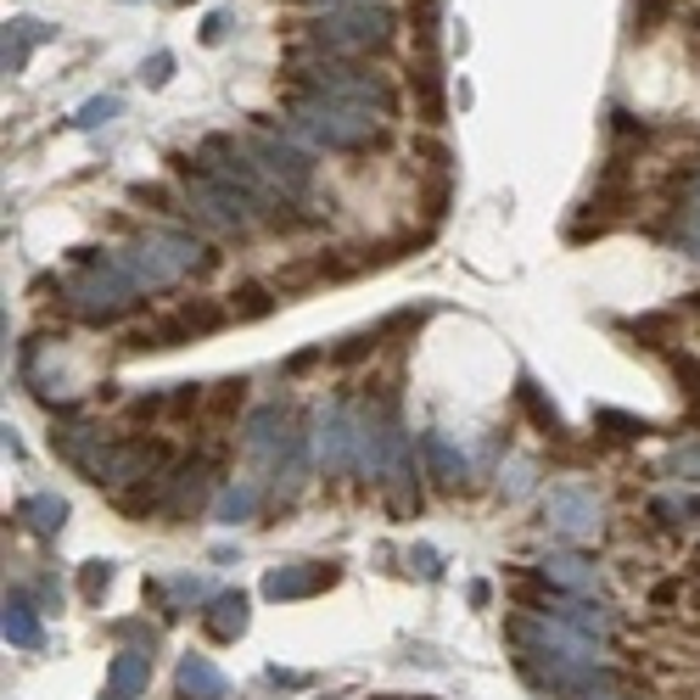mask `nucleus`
<instances>
[{"label": "nucleus", "mask_w": 700, "mask_h": 700, "mask_svg": "<svg viewBox=\"0 0 700 700\" xmlns=\"http://www.w3.org/2000/svg\"><path fill=\"white\" fill-rule=\"evenodd\" d=\"M230 297H236V303H230L236 320H264V314L275 309V297H270L264 286H241V292H230Z\"/></svg>", "instance_id": "obj_26"}, {"label": "nucleus", "mask_w": 700, "mask_h": 700, "mask_svg": "<svg viewBox=\"0 0 700 700\" xmlns=\"http://www.w3.org/2000/svg\"><path fill=\"white\" fill-rule=\"evenodd\" d=\"M515 398H521V409H527V415H533V420H539V426H544L550 437H561V415H555V404L544 398V387H539L533 376H521V387H515Z\"/></svg>", "instance_id": "obj_23"}, {"label": "nucleus", "mask_w": 700, "mask_h": 700, "mask_svg": "<svg viewBox=\"0 0 700 700\" xmlns=\"http://www.w3.org/2000/svg\"><path fill=\"white\" fill-rule=\"evenodd\" d=\"M113 113H118V96H102V102H84L73 124H79V129H96V124H107Z\"/></svg>", "instance_id": "obj_29"}, {"label": "nucleus", "mask_w": 700, "mask_h": 700, "mask_svg": "<svg viewBox=\"0 0 700 700\" xmlns=\"http://www.w3.org/2000/svg\"><path fill=\"white\" fill-rule=\"evenodd\" d=\"M409 572H420V577H437V555H431V550H409Z\"/></svg>", "instance_id": "obj_36"}, {"label": "nucleus", "mask_w": 700, "mask_h": 700, "mask_svg": "<svg viewBox=\"0 0 700 700\" xmlns=\"http://www.w3.org/2000/svg\"><path fill=\"white\" fill-rule=\"evenodd\" d=\"M572 700H628V694H623V683H617V678H605V683H594V689H577Z\"/></svg>", "instance_id": "obj_34"}, {"label": "nucleus", "mask_w": 700, "mask_h": 700, "mask_svg": "<svg viewBox=\"0 0 700 700\" xmlns=\"http://www.w3.org/2000/svg\"><path fill=\"white\" fill-rule=\"evenodd\" d=\"M241 152L252 157V168L264 174V180L292 202V197H303L309 186H314V163H309V152L297 146V140H286V135H270V129H247L241 135Z\"/></svg>", "instance_id": "obj_6"}, {"label": "nucleus", "mask_w": 700, "mask_h": 700, "mask_svg": "<svg viewBox=\"0 0 700 700\" xmlns=\"http://www.w3.org/2000/svg\"><path fill=\"white\" fill-rule=\"evenodd\" d=\"M230 320H236V314H230L224 303H213V297H191V303H180L174 314L146 320L140 331H129V347H135V354H146V347H180V342L213 336V331L230 325Z\"/></svg>", "instance_id": "obj_7"}, {"label": "nucleus", "mask_w": 700, "mask_h": 700, "mask_svg": "<svg viewBox=\"0 0 700 700\" xmlns=\"http://www.w3.org/2000/svg\"><path fill=\"white\" fill-rule=\"evenodd\" d=\"M393 12L382 7V0H370V7H336V12H320L309 23V51L320 56H370V51H387L393 45Z\"/></svg>", "instance_id": "obj_5"}, {"label": "nucleus", "mask_w": 700, "mask_h": 700, "mask_svg": "<svg viewBox=\"0 0 700 700\" xmlns=\"http://www.w3.org/2000/svg\"><path fill=\"white\" fill-rule=\"evenodd\" d=\"M118 264L129 270V281L140 292H168V286H180L186 275L208 270L213 264V252L208 241L186 236V230H140L124 252H118Z\"/></svg>", "instance_id": "obj_2"}, {"label": "nucleus", "mask_w": 700, "mask_h": 700, "mask_svg": "<svg viewBox=\"0 0 700 700\" xmlns=\"http://www.w3.org/2000/svg\"><path fill=\"white\" fill-rule=\"evenodd\" d=\"M354 437H359V415H347V404H331L314 420V460H320L325 477L354 466Z\"/></svg>", "instance_id": "obj_11"}, {"label": "nucleus", "mask_w": 700, "mask_h": 700, "mask_svg": "<svg viewBox=\"0 0 700 700\" xmlns=\"http://www.w3.org/2000/svg\"><path fill=\"white\" fill-rule=\"evenodd\" d=\"M286 129L309 146L325 152H365L382 140V118L347 102H325V96H292L286 102Z\"/></svg>", "instance_id": "obj_3"}, {"label": "nucleus", "mask_w": 700, "mask_h": 700, "mask_svg": "<svg viewBox=\"0 0 700 700\" xmlns=\"http://www.w3.org/2000/svg\"><path fill=\"white\" fill-rule=\"evenodd\" d=\"M292 96H325V102H347L365 113H393V84L347 56H320V51H297L292 56Z\"/></svg>", "instance_id": "obj_1"}, {"label": "nucleus", "mask_w": 700, "mask_h": 700, "mask_svg": "<svg viewBox=\"0 0 700 700\" xmlns=\"http://www.w3.org/2000/svg\"><path fill=\"white\" fill-rule=\"evenodd\" d=\"M650 515H656V521H667V527H683L689 515H700V499H683V493H661V499H650Z\"/></svg>", "instance_id": "obj_25"}, {"label": "nucleus", "mask_w": 700, "mask_h": 700, "mask_svg": "<svg viewBox=\"0 0 700 700\" xmlns=\"http://www.w3.org/2000/svg\"><path fill=\"white\" fill-rule=\"evenodd\" d=\"M107 700H129V694H107Z\"/></svg>", "instance_id": "obj_40"}, {"label": "nucleus", "mask_w": 700, "mask_h": 700, "mask_svg": "<svg viewBox=\"0 0 700 700\" xmlns=\"http://www.w3.org/2000/svg\"><path fill=\"white\" fill-rule=\"evenodd\" d=\"M527 482H533V466H515V471H510V499L527 493Z\"/></svg>", "instance_id": "obj_38"}, {"label": "nucleus", "mask_w": 700, "mask_h": 700, "mask_svg": "<svg viewBox=\"0 0 700 700\" xmlns=\"http://www.w3.org/2000/svg\"><path fill=\"white\" fill-rule=\"evenodd\" d=\"M224 29H230V12H213V18H208V29H202V40H208V45H219V40H224Z\"/></svg>", "instance_id": "obj_37"}, {"label": "nucleus", "mask_w": 700, "mask_h": 700, "mask_svg": "<svg viewBox=\"0 0 700 700\" xmlns=\"http://www.w3.org/2000/svg\"><path fill=\"white\" fill-rule=\"evenodd\" d=\"M314 7H325V12H336V7H370V0H314Z\"/></svg>", "instance_id": "obj_39"}, {"label": "nucleus", "mask_w": 700, "mask_h": 700, "mask_svg": "<svg viewBox=\"0 0 700 700\" xmlns=\"http://www.w3.org/2000/svg\"><path fill=\"white\" fill-rule=\"evenodd\" d=\"M539 577H544L550 588H561V594H588L599 572H594V561L561 550V555H544V561H539Z\"/></svg>", "instance_id": "obj_15"}, {"label": "nucleus", "mask_w": 700, "mask_h": 700, "mask_svg": "<svg viewBox=\"0 0 700 700\" xmlns=\"http://www.w3.org/2000/svg\"><path fill=\"white\" fill-rule=\"evenodd\" d=\"M152 683V656L146 650H118L113 667H107V689L113 694H146Z\"/></svg>", "instance_id": "obj_18"}, {"label": "nucleus", "mask_w": 700, "mask_h": 700, "mask_svg": "<svg viewBox=\"0 0 700 700\" xmlns=\"http://www.w3.org/2000/svg\"><path fill=\"white\" fill-rule=\"evenodd\" d=\"M7 639H12V645H23V650H34V645H40V617H34L29 594H7Z\"/></svg>", "instance_id": "obj_22"}, {"label": "nucleus", "mask_w": 700, "mask_h": 700, "mask_svg": "<svg viewBox=\"0 0 700 700\" xmlns=\"http://www.w3.org/2000/svg\"><path fill=\"white\" fill-rule=\"evenodd\" d=\"M168 594H174V599H208V583H202V577H174Z\"/></svg>", "instance_id": "obj_33"}, {"label": "nucleus", "mask_w": 700, "mask_h": 700, "mask_svg": "<svg viewBox=\"0 0 700 700\" xmlns=\"http://www.w3.org/2000/svg\"><path fill=\"white\" fill-rule=\"evenodd\" d=\"M168 67H174V56H168V51H157V56L140 67V79H146V84H163V79H168Z\"/></svg>", "instance_id": "obj_35"}, {"label": "nucleus", "mask_w": 700, "mask_h": 700, "mask_svg": "<svg viewBox=\"0 0 700 700\" xmlns=\"http://www.w3.org/2000/svg\"><path fill=\"white\" fill-rule=\"evenodd\" d=\"M202 504H208V466L197 460V466H180V471L168 477V499H163V515H168V521H191Z\"/></svg>", "instance_id": "obj_14"}, {"label": "nucleus", "mask_w": 700, "mask_h": 700, "mask_svg": "<svg viewBox=\"0 0 700 700\" xmlns=\"http://www.w3.org/2000/svg\"><path fill=\"white\" fill-rule=\"evenodd\" d=\"M140 286L129 281V270L118 264V252L113 258H84V270L62 286V303L73 320H91V325H113L124 320L129 309H140Z\"/></svg>", "instance_id": "obj_4"}, {"label": "nucleus", "mask_w": 700, "mask_h": 700, "mask_svg": "<svg viewBox=\"0 0 700 700\" xmlns=\"http://www.w3.org/2000/svg\"><path fill=\"white\" fill-rule=\"evenodd\" d=\"M420 455H426V466H431L437 482H449V488H455V482L466 477V455L449 443L443 431H426V437H420Z\"/></svg>", "instance_id": "obj_19"}, {"label": "nucleus", "mask_w": 700, "mask_h": 700, "mask_svg": "<svg viewBox=\"0 0 700 700\" xmlns=\"http://www.w3.org/2000/svg\"><path fill=\"white\" fill-rule=\"evenodd\" d=\"M45 40H51V29H45V23H34V18L7 23V73H23V67H29V56H34V45H45Z\"/></svg>", "instance_id": "obj_21"}, {"label": "nucleus", "mask_w": 700, "mask_h": 700, "mask_svg": "<svg viewBox=\"0 0 700 700\" xmlns=\"http://www.w3.org/2000/svg\"><path fill=\"white\" fill-rule=\"evenodd\" d=\"M186 213H191L197 224L219 230V236H241V230H252V219H258V208H252L241 191L208 180V174H197V168H186Z\"/></svg>", "instance_id": "obj_8"}, {"label": "nucleus", "mask_w": 700, "mask_h": 700, "mask_svg": "<svg viewBox=\"0 0 700 700\" xmlns=\"http://www.w3.org/2000/svg\"><path fill=\"white\" fill-rule=\"evenodd\" d=\"M694 605H700V588H694Z\"/></svg>", "instance_id": "obj_41"}, {"label": "nucleus", "mask_w": 700, "mask_h": 700, "mask_svg": "<svg viewBox=\"0 0 700 700\" xmlns=\"http://www.w3.org/2000/svg\"><path fill=\"white\" fill-rule=\"evenodd\" d=\"M174 689H180V700H224V672L208 656H186L174 672Z\"/></svg>", "instance_id": "obj_17"}, {"label": "nucleus", "mask_w": 700, "mask_h": 700, "mask_svg": "<svg viewBox=\"0 0 700 700\" xmlns=\"http://www.w3.org/2000/svg\"><path fill=\"white\" fill-rule=\"evenodd\" d=\"M258 499H264V488H258V482H236V488L219 499V521H230V527H236V521H247V515L258 510Z\"/></svg>", "instance_id": "obj_24"}, {"label": "nucleus", "mask_w": 700, "mask_h": 700, "mask_svg": "<svg viewBox=\"0 0 700 700\" xmlns=\"http://www.w3.org/2000/svg\"><path fill=\"white\" fill-rule=\"evenodd\" d=\"M544 527L561 533L566 544H588L599 533V499L588 488H555L544 499Z\"/></svg>", "instance_id": "obj_10"}, {"label": "nucleus", "mask_w": 700, "mask_h": 700, "mask_svg": "<svg viewBox=\"0 0 700 700\" xmlns=\"http://www.w3.org/2000/svg\"><path fill=\"white\" fill-rule=\"evenodd\" d=\"M667 471H672V477H683V482H700V443H683V449H672Z\"/></svg>", "instance_id": "obj_28"}, {"label": "nucleus", "mask_w": 700, "mask_h": 700, "mask_svg": "<svg viewBox=\"0 0 700 700\" xmlns=\"http://www.w3.org/2000/svg\"><path fill=\"white\" fill-rule=\"evenodd\" d=\"M683 247L700 258V191H694V202H689V213H683Z\"/></svg>", "instance_id": "obj_32"}, {"label": "nucleus", "mask_w": 700, "mask_h": 700, "mask_svg": "<svg viewBox=\"0 0 700 700\" xmlns=\"http://www.w3.org/2000/svg\"><path fill=\"white\" fill-rule=\"evenodd\" d=\"M79 588H84V599H102L113 588V566L107 561H91V566L79 572Z\"/></svg>", "instance_id": "obj_27"}, {"label": "nucleus", "mask_w": 700, "mask_h": 700, "mask_svg": "<svg viewBox=\"0 0 700 700\" xmlns=\"http://www.w3.org/2000/svg\"><path fill=\"white\" fill-rule=\"evenodd\" d=\"M331 583H336V566L297 561V566H275V572L264 577V594H270V599H309V594H320V588H331Z\"/></svg>", "instance_id": "obj_13"}, {"label": "nucleus", "mask_w": 700, "mask_h": 700, "mask_svg": "<svg viewBox=\"0 0 700 700\" xmlns=\"http://www.w3.org/2000/svg\"><path fill=\"white\" fill-rule=\"evenodd\" d=\"M594 420H599V426H617V437H645V431H650L645 420H634V415H617V409H599Z\"/></svg>", "instance_id": "obj_31"}, {"label": "nucleus", "mask_w": 700, "mask_h": 700, "mask_svg": "<svg viewBox=\"0 0 700 700\" xmlns=\"http://www.w3.org/2000/svg\"><path fill=\"white\" fill-rule=\"evenodd\" d=\"M241 387H247L241 376H236V382H219V387L208 393V409H213V415H230V409L241 404Z\"/></svg>", "instance_id": "obj_30"}, {"label": "nucleus", "mask_w": 700, "mask_h": 700, "mask_svg": "<svg viewBox=\"0 0 700 700\" xmlns=\"http://www.w3.org/2000/svg\"><path fill=\"white\" fill-rule=\"evenodd\" d=\"M202 634L219 639V645L241 639L247 634V594H213L208 610H202Z\"/></svg>", "instance_id": "obj_16"}, {"label": "nucleus", "mask_w": 700, "mask_h": 700, "mask_svg": "<svg viewBox=\"0 0 700 700\" xmlns=\"http://www.w3.org/2000/svg\"><path fill=\"white\" fill-rule=\"evenodd\" d=\"M51 449L91 482H107L113 488V455H118V437L96 431V426H62L51 431Z\"/></svg>", "instance_id": "obj_9"}, {"label": "nucleus", "mask_w": 700, "mask_h": 700, "mask_svg": "<svg viewBox=\"0 0 700 700\" xmlns=\"http://www.w3.org/2000/svg\"><path fill=\"white\" fill-rule=\"evenodd\" d=\"M533 605H539V617H555V623H566V628H577V634H588V639H610V617H605L599 605H588L583 594L550 588V594H539Z\"/></svg>", "instance_id": "obj_12"}, {"label": "nucleus", "mask_w": 700, "mask_h": 700, "mask_svg": "<svg viewBox=\"0 0 700 700\" xmlns=\"http://www.w3.org/2000/svg\"><path fill=\"white\" fill-rule=\"evenodd\" d=\"M18 521H29L40 539H56L62 521H67V504H62L56 493H29V499L18 504Z\"/></svg>", "instance_id": "obj_20"}]
</instances>
